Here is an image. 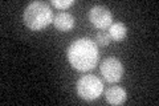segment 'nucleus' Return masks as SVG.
<instances>
[{"label":"nucleus","instance_id":"1a4fd4ad","mask_svg":"<svg viewBox=\"0 0 159 106\" xmlns=\"http://www.w3.org/2000/svg\"><path fill=\"white\" fill-rule=\"evenodd\" d=\"M96 43L102 45V47H107V45L111 43V39L107 32H98V35L96 36Z\"/></svg>","mask_w":159,"mask_h":106},{"label":"nucleus","instance_id":"423d86ee","mask_svg":"<svg viewBox=\"0 0 159 106\" xmlns=\"http://www.w3.org/2000/svg\"><path fill=\"white\" fill-rule=\"evenodd\" d=\"M106 101L111 105H122L127 98L126 90L121 86H110L105 92Z\"/></svg>","mask_w":159,"mask_h":106},{"label":"nucleus","instance_id":"0eeeda50","mask_svg":"<svg viewBox=\"0 0 159 106\" xmlns=\"http://www.w3.org/2000/svg\"><path fill=\"white\" fill-rule=\"evenodd\" d=\"M53 24L58 31H62V32L70 31L74 27V17H73V15L68 12H60L53 19Z\"/></svg>","mask_w":159,"mask_h":106},{"label":"nucleus","instance_id":"f257e3e1","mask_svg":"<svg viewBox=\"0 0 159 106\" xmlns=\"http://www.w3.org/2000/svg\"><path fill=\"white\" fill-rule=\"evenodd\" d=\"M69 64L80 72H88L96 68L98 62L97 44L90 39H78L66 50Z\"/></svg>","mask_w":159,"mask_h":106},{"label":"nucleus","instance_id":"7ed1b4c3","mask_svg":"<svg viewBox=\"0 0 159 106\" xmlns=\"http://www.w3.org/2000/svg\"><path fill=\"white\" fill-rule=\"evenodd\" d=\"M103 92V84L97 76L86 74L77 81V93L82 99L93 101Z\"/></svg>","mask_w":159,"mask_h":106},{"label":"nucleus","instance_id":"39448f33","mask_svg":"<svg viewBox=\"0 0 159 106\" xmlns=\"http://www.w3.org/2000/svg\"><path fill=\"white\" fill-rule=\"evenodd\" d=\"M89 20L96 28L103 31V29L109 28L113 24V15L106 7L96 6L89 11Z\"/></svg>","mask_w":159,"mask_h":106},{"label":"nucleus","instance_id":"6e6552de","mask_svg":"<svg viewBox=\"0 0 159 106\" xmlns=\"http://www.w3.org/2000/svg\"><path fill=\"white\" fill-rule=\"evenodd\" d=\"M109 36L114 41H122L127 35V28L123 23H113L109 27Z\"/></svg>","mask_w":159,"mask_h":106},{"label":"nucleus","instance_id":"9d476101","mask_svg":"<svg viewBox=\"0 0 159 106\" xmlns=\"http://www.w3.org/2000/svg\"><path fill=\"white\" fill-rule=\"evenodd\" d=\"M51 4L58 9H66L74 4V0H52Z\"/></svg>","mask_w":159,"mask_h":106},{"label":"nucleus","instance_id":"f03ea898","mask_svg":"<svg viewBox=\"0 0 159 106\" xmlns=\"http://www.w3.org/2000/svg\"><path fill=\"white\" fill-rule=\"evenodd\" d=\"M53 21V12L48 3L32 2L24 11V23L32 31H40Z\"/></svg>","mask_w":159,"mask_h":106},{"label":"nucleus","instance_id":"20e7f679","mask_svg":"<svg viewBox=\"0 0 159 106\" xmlns=\"http://www.w3.org/2000/svg\"><path fill=\"white\" fill-rule=\"evenodd\" d=\"M101 73L107 82H118L123 76V65L116 57H107L101 62Z\"/></svg>","mask_w":159,"mask_h":106}]
</instances>
